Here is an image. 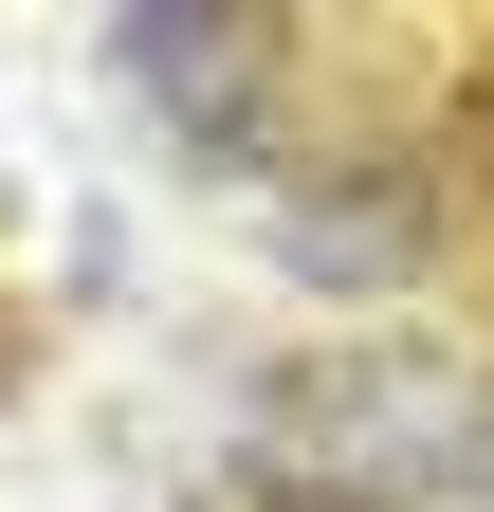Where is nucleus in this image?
I'll list each match as a JSON object with an SVG mask.
<instances>
[{
  "label": "nucleus",
  "instance_id": "nucleus-1",
  "mask_svg": "<svg viewBox=\"0 0 494 512\" xmlns=\"http://www.w3.org/2000/svg\"><path fill=\"white\" fill-rule=\"evenodd\" d=\"M275 458L385 494V512H494V366H458L440 330L330 348L275 384Z\"/></svg>",
  "mask_w": 494,
  "mask_h": 512
},
{
  "label": "nucleus",
  "instance_id": "nucleus-2",
  "mask_svg": "<svg viewBox=\"0 0 494 512\" xmlns=\"http://www.w3.org/2000/svg\"><path fill=\"white\" fill-rule=\"evenodd\" d=\"M238 220H257V256L293 293L385 311V293H421V256L458 238V165H440V128H293V165Z\"/></svg>",
  "mask_w": 494,
  "mask_h": 512
},
{
  "label": "nucleus",
  "instance_id": "nucleus-3",
  "mask_svg": "<svg viewBox=\"0 0 494 512\" xmlns=\"http://www.w3.org/2000/svg\"><path fill=\"white\" fill-rule=\"evenodd\" d=\"M293 37H312V19H275V0H110V19H92L110 92H129V110H165L183 147H202V165H238V183H275V165H293V128H275Z\"/></svg>",
  "mask_w": 494,
  "mask_h": 512
},
{
  "label": "nucleus",
  "instance_id": "nucleus-4",
  "mask_svg": "<svg viewBox=\"0 0 494 512\" xmlns=\"http://www.w3.org/2000/svg\"><path fill=\"white\" fill-rule=\"evenodd\" d=\"M440 165H458V202H494V37L458 55V92H440Z\"/></svg>",
  "mask_w": 494,
  "mask_h": 512
},
{
  "label": "nucleus",
  "instance_id": "nucleus-5",
  "mask_svg": "<svg viewBox=\"0 0 494 512\" xmlns=\"http://www.w3.org/2000/svg\"><path fill=\"white\" fill-rule=\"evenodd\" d=\"M257 512H385V494H348V476H293V458H257Z\"/></svg>",
  "mask_w": 494,
  "mask_h": 512
},
{
  "label": "nucleus",
  "instance_id": "nucleus-6",
  "mask_svg": "<svg viewBox=\"0 0 494 512\" xmlns=\"http://www.w3.org/2000/svg\"><path fill=\"white\" fill-rule=\"evenodd\" d=\"M0 403H37V311H0Z\"/></svg>",
  "mask_w": 494,
  "mask_h": 512
},
{
  "label": "nucleus",
  "instance_id": "nucleus-7",
  "mask_svg": "<svg viewBox=\"0 0 494 512\" xmlns=\"http://www.w3.org/2000/svg\"><path fill=\"white\" fill-rule=\"evenodd\" d=\"M0 220H19V183H0Z\"/></svg>",
  "mask_w": 494,
  "mask_h": 512
}]
</instances>
